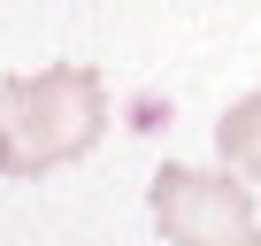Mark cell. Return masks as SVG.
Here are the masks:
<instances>
[{
	"mask_svg": "<svg viewBox=\"0 0 261 246\" xmlns=\"http://www.w3.org/2000/svg\"><path fill=\"white\" fill-rule=\"evenodd\" d=\"M215 146H223V162H230L238 177H253V185H261V92H246L238 108H223Z\"/></svg>",
	"mask_w": 261,
	"mask_h": 246,
	"instance_id": "obj_3",
	"label": "cell"
},
{
	"mask_svg": "<svg viewBox=\"0 0 261 246\" xmlns=\"http://www.w3.org/2000/svg\"><path fill=\"white\" fill-rule=\"evenodd\" d=\"M154 200V223L169 246H261V223H253V192L238 177H207V169H154L146 185Z\"/></svg>",
	"mask_w": 261,
	"mask_h": 246,
	"instance_id": "obj_2",
	"label": "cell"
},
{
	"mask_svg": "<svg viewBox=\"0 0 261 246\" xmlns=\"http://www.w3.org/2000/svg\"><path fill=\"white\" fill-rule=\"evenodd\" d=\"M108 131V77L92 62H54L31 77H0V177H39L92 154Z\"/></svg>",
	"mask_w": 261,
	"mask_h": 246,
	"instance_id": "obj_1",
	"label": "cell"
}]
</instances>
